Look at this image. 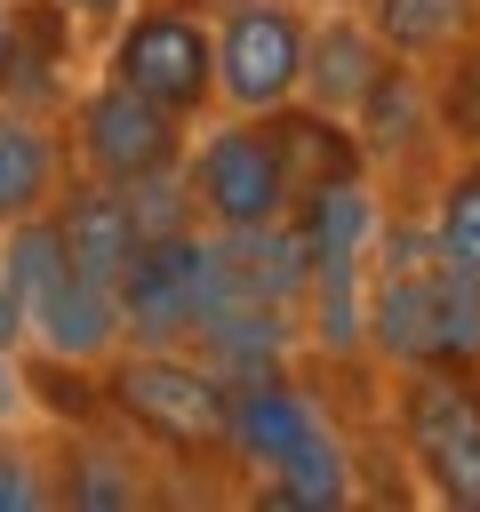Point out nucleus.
Returning <instances> with one entry per match:
<instances>
[{"label": "nucleus", "instance_id": "f257e3e1", "mask_svg": "<svg viewBox=\"0 0 480 512\" xmlns=\"http://www.w3.org/2000/svg\"><path fill=\"white\" fill-rule=\"evenodd\" d=\"M0 280H8V304H16V336H32L48 360L64 368H104L120 344H128V312H120V288L88 280L56 224L48 216H24L0 232Z\"/></svg>", "mask_w": 480, "mask_h": 512}, {"label": "nucleus", "instance_id": "f03ea898", "mask_svg": "<svg viewBox=\"0 0 480 512\" xmlns=\"http://www.w3.org/2000/svg\"><path fill=\"white\" fill-rule=\"evenodd\" d=\"M184 184H192V208L208 216V232H272L296 216V160H288V136L280 120L264 112H224L200 144H184Z\"/></svg>", "mask_w": 480, "mask_h": 512}, {"label": "nucleus", "instance_id": "7ed1b4c3", "mask_svg": "<svg viewBox=\"0 0 480 512\" xmlns=\"http://www.w3.org/2000/svg\"><path fill=\"white\" fill-rule=\"evenodd\" d=\"M104 400L120 424H136L144 440H160L176 456H224L232 376H216L208 360H184L168 344H120L104 360Z\"/></svg>", "mask_w": 480, "mask_h": 512}, {"label": "nucleus", "instance_id": "20e7f679", "mask_svg": "<svg viewBox=\"0 0 480 512\" xmlns=\"http://www.w3.org/2000/svg\"><path fill=\"white\" fill-rule=\"evenodd\" d=\"M104 80L152 96L176 120L216 112V16L192 0H136L104 40Z\"/></svg>", "mask_w": 480, "mask_h": 512}, {"label": "nucleus", "instance_id": "39448f33", "mask_svg": "<svg viewBox=\"0 0 480 512\" xmlns=\"http://www.w3.org/2000/svg\"><path fill=\"white\" fill-rule=\"evenodd\" d=\"M400 448L416 464V480L456 504L480 512V384L464 360H408L400 376Z\"/></svg>", "mask_w": 480, "mask_h": 512}, {"label": "nucleus", "instance_id": "423d86ee", "mask_svg": "<svg viewBox=\"0 0 480 512\" xmlns=\"http://www.w3.org/2000/svg\"><path fill=\"white\" fill-rule=\"evenodd\" d=\"M184 144H192V120H176V112H160L152 96H136V88H120V80H88L80 96H72V112H64V152H72V168L80 176H96V184H144V176H168V168H184Z\"/></svg>", "mask_w": 480, "mask_h": 512}, {"label": "nucleus", "instance_id": "0eeeda50", "mask_svg": "<svg viewBox=\"0 0 480 512\" xmlns=\"http://www.w3.org/2000/svg\"><path fill=\"white\" fill-rule=\"evenodd\" d=\"M304 32L296 0H232L216 8V112H288L304 88Z\"/></svg>", "mask_w": 480, "mask_h": 512}, {"label": "nucleus", "instance_id": "6e6552de", "mask_svg": "<svg viewBox=\"0 0 480 512\" xmlns=\"http://www.w3.org/2000/svg\"><path fill=\"white\" fill-rule=\"evenodd\" d=\"M224 304V264H216V240H200L192 224L176 232H152L120 280V312H128V344H176V336H200L208 312Z\"/></svg>", "mask_w": 480, "mask_h": 512}, {"label": "nucleus", "instance_id": "1a4fd4ad", "mask_svg": "<svg viewBox=\"0 0 480 512\" xmlns=\"http://www.w3.org/2000/svg\"><path fill=\"white\" fill-rule=\"evenodd\" d=\"M384 72H392V48L376 40V24L360 8H328L304 32V88H296V104H312V112H328V120L352 128Z\"/></svg>", "mask_w": 480, "mask_h": 512}, {"label": "nucleus", "instance_id": "9d476101", "mask_svg": "<svg viewBox=\"0 0 480 512\" xmlns=\"http://www.w3.org/2000/svg\"><path fill=\"white\" fill-rule=\"evenodd\" d=\"M48 224H56L64 256H72L88 280H104V288H120L128 264H136V248H144V216H136V200H128L120 184H96V176L64 184L56 208H48Z\"/></svg>", "mask_w": 480, "mask_h": 512}, {"label": "nucleus", "instance_id": "9b49d317", "mask_svg": "<svg viewBox=\"0 0 480 512\" xmlns=\"http://www.w3.org/2000/svg\"><path fill=\"white\" fill-rule=\"evenodd\" d=\"M64 128L40 112V104H16L0 96V232L24 224V216H48L56 192H64Z\"/></svg>", "mask_w": 480, "mask_h": 512}, {"label": "nucleus", "instance_id": "f8f14e48", "mask_svg": "<svg viewBox=\"0 0 480 512\" xmlns=\"http://www.w3.org/2000/svg\"><path fill=\"white\" fill-rule=\"evenodd\" d=\"M320 432H328L320 408H312L296 384H280L272 368L232 384V432H224V456H232V464L272 472V464H288V456H296L304 440H320Z\"/></svg>", "mask_w": 480, "mask_h": 512}, {"label": "nucleus", "instance_id": "ddd939ff", "mask_svg": "<svg viewBox=\"0 0 480 512\" xmlns=\"http://www.w3.org/2000/svg\"><path fill=\"white\" fill-rule=\"evenodd\" d=\"M360 16L376 24V40L400 64H448L456 48L480 40V0H360Z\"/></svg>", "mask_w": 480, "mask_h": 512}, {"label": "nucleus", "instance_id": "4468645a", "mask_svg": "<svg viewBox=\"0 0 480 512\" xmlns=\"http://www.w3.org/2000/svg\"><path fill=\"white\" fill-rule=\"evenodd\" d=\"M256 496L264 504H296V512H320V504H352V472H344V448L320 432V440H304L288 464H272V472H256Z\"/></svg>", "mask_w": 480, "mask_h": 512}, {"label": "nucleus", "instance_id": "2eb2a0df", "mask_svg": "<svg viewBox=\"0 0 480 512\" xmlns=\"http://www.w3.org/2000/svg\"><path fill=\"white\" fill-rule=\"evenodd\" d=\"M448 264H464L472 280H480V160L472 168H456L448 184H440V216H432V232H424Z\"/></svg>", "mask_w": 480, "mask_h": 512}, {"label": "nucleus", "instance_id": "dca6fc26", "mask_svg": "<svg viewBox=\"0 0 480 512\" xmlns=\"http://www.w3.org/2000/svg\"><path fill=\"white\" fill-rule=\"evenodd\" d=\"M144 480L128 472L120 448H80L64 472H56V504H136Z\"/></svg>", "mask_w": 480, "mask_h": 512}, {"label": "nucleus", "instance_id": "f3484780", "mask_svg": "<svg viewBox=\"0 0 480 512\" xmlns=\"http://www.w3.org/2000/svg\"><path fill=\"white\" fill-rule=\"evenodd\" d=\"M48 504H56V472L24 440H0V512H48Z\"/></svg>", "mask_w": 480, "mask_h": 512}, {"label": "nucleus", "instance_id": "a211bd4d", "mask_svg": "<svg viewBox=\"0 0 480 512\" xmlns=\"http://www.w3.org/2000/svg\"><path fill=\"white\" fill-rule=\"evenodd\" d=\"M24 408V376H16V360H8V344H0V424Z\"/></svg>", "mask_w": 480, "mask_h": 512}, {"label": "nucleus", "instance_id": "6ab92c4d", "mask_svg": "<svg viewBox=\"0 0 480 512\" xmlns=\"http://www.w3.org/2000/svg\"><path fill=\"white\" fill-rule=\"evenodd\" d=\"M64 8H72V16H88V24H120L136 0H64Z\"/></svg>", "mask_w": 480, "mask_h": 512}, {"label": "nucleus", "instance_id": "aec40b11", "mask_svg": "<svg viewBox=\"0 0 480 512\" xmlns=\"http://www.w3.org/2000/svg\"><path fill=\"white\" fill-rule=\"evenodd\" d=\"M8 48H16V0H0V88H8Z\"/></svg>", "mask_w": 480, "mask_h": 512}]
</instances>
